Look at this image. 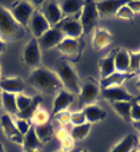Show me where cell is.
I'll return each mask as SVG.
<instances>
[{
  "instance_id": "obj_7",
  "label": "cell",
  "mask_w": 140,
  "mask_h": 152,
  "mask_svg": "<svg viewBox=\"0 0 140 152\" xmlns=\"http://www.w3.org/2000/svg\"><path fill=\"white\" fill-rule=\"evenodd\" d=\"M23 64L25 65L27 68H38L41 66V59H42V55H41V50L39 47L38 40L35 38H31L30 41L27 42L24 47L23 50Z\"/></svg>"
},
{
  "instance_id": "obj_25",
  "label": "cell",
  "mask_w": 140,
  "mask_h": 152,
  "mask_svg": "<svg viewBox=\"0 0 140 152\" xmlns=\"http://www.w3.org/2000/svg\"><path fill=\"white\" fill-rule=\"evenodd\" d=\"M41 145L40 141L38 140V136L34 131V126L32 125L31 128L29 129V132L23 136V149L25 151H35L39 150V148Z\"/></svg>"
},
{
  "instance_id": "obj_20",
  "label": "cell",
  "mask_w": 140,
  "mask_h": 152,
  "mask_svg": "<svg viewBox=\"0 0 140 152\" xmlns=\"http://www.w3.org/2000/svg\"><path fill=\"white\" fill-rule=\"evenodd\" d=\"M136 76L132 73H117L115 72L112 75L107 76L106 78H102L100 81V90L108 89V88H114V86H122L123 83L127 82L131 77Z\"/></svg>"
},
{
  "instance_id": "obj_32",
  "label": "cell",
  "mask_w": 140,
  "mask_h": 152,
  "mask_svg": "<svg viewBox=\"0 0 140 152\" xmlns=\"http://www.w3.org/2000/svg\"><path fill=\"white\" fill-rule=\"evenodd\" d=\"M129 73H132L134 75H140V51L130 52Z\"/></svg>"
},
{
  "instance_id": "obj_19",
  "label": "cell",
  "mask_w": 140,
  "mask_h": 152,
  "mask_svg": "<svg viewBox=\"0 0 140 152\" xmlns=\"http://www.w3.org/2000/svg\"><path fill=\"white\" fill-rule=\"evenodd\" d=\"M63 16L66 18H80V14L82 10L84 1H75V0H65L58 2Z\"/></svg>"
},
{
  "instance_id": "obj_12",
  "label": "cell",
  "mask_w": 140,
  "mask_h": 152,
  "mask_svg": "<svg viewBox=\"0 0 140 152\" xmlns=\"http://www.w3.org/2000/svg\"><path fill=\"white\" fill-rule=\"evenodd\" d=\"M41 13L45 16V18L48 20L51 27L59 24L64 19L59 4L56 1H43L42 6H41Z\"/></svg>"
},
{
  "instance_id": "obj_42",
  "label": "cell",
  "mask_w": 140,
  "mask_h": 152,
  "mask_svg": "<svg viewBox=\"0 0 140 152\" xmlns=\"http://www.w3.org/2000/svg\"><path fill=\"white\" fill-rule=\"evenodd\" d=\"M6 50V42H4L1 39H0V55Z\"/></svg>"
},
{
  "instance_id": "obj_38",
  "label": "cell",
  "mask_w": 140,
  "mask_h": 152,
  "mask_svg": "<svg viewBox=\"0 0 140 152\" xmlns=\"http://www.w3.org/2000/svg\"><path fill=\"white\" fill-rule=\"evenodd\" d=\"M84 123H87V121H85V117L83 115L82 110L71 113V124L73 126H79V125H82Z\"/></svg>"
},
{
  "instance_id": "obj_15",
  "label": "cell",
  "mask_w": 140,
  "mask_h": 152,
  "mask_svg": "<svg viewBox=\"0 0 140 152\" xmlns=\"http://www.w3.org/2000/svg\"><path fill=\"white\" fill-rule=\"evenodd\" d=\"M127 1H120V0H105V1H97L96 7L97 12L100 18H111L115 17V14L117 9L125 5Z\"/></svg>"
},
{
  "instance_id": "obj_5",
  "label": "cell",
  "mask_w": 140,
  "mask_h": 152,
  "mask_svg": "<svg viewBox=\"0 0 140 152\" xmlns=\"http://www.w3.org/2000/svg\"><path fill=\"white\" fill-rule=\"evenodd\" d=\"M57 49L71 63H77L84 49V42L82 39L64 38L63 41L57 45Z\"/></svg>"
},
{
  "instance_id": "obj_47",
  "label": "cell",
  "mask_w": 140,
  "mask_h": 152,
  "mask_svg": "<svg viewBox=\"0 0 140 152\" xmlns=\"http://www.w3.org/2000/svg\"><path fill=\"white\" fill-rule=\"evenodd\" d=\"M0 107H2V104H1V93H0Z\"/></svg>"
},
{
  "instance_id": "obj_17",
  "label": "cell",
  "mask_w": 140,
  "mask_h": 152,
  "mask_svg": "<svg viewBox=\"0 0 140 152\" xmlns=\"http://www.w3.org/2000/svg\"><path fill=\"white\" fill-rule=\"evenodd\" d=\"M113 42V35L112 33L102 27H96L94 30V37L91 41V45L96 51L104 50Z\"/></svg>"
},
{
  "instance_id": "obj_18",
  "label": "cell",
  "mask_w": 140,
  "mask_h": 152,
  "mask_svg": "<svg viewBox=\"0 0 140 152\" xmlns=\"http://www.w3.org/2000/svg\"><path fill=\"white\" fill-rule=\"evenodd\" d=\"M0 89L2 92L12 93V94H19L23 93L25 90V82L17 76L15 77H8L0 80Z\"/></svg>"
},
{
  "instance_id": "obj_4",
  "label": "cell",
  "mask_w": 140,
  "mask_h": 152,
  "mask_svg": "<svg viewBox=\"0 0 140 152\" xmlns=\"http://www.w3.org/2000/svg\"><path fill=\"white\" fill-rule=\"evenodd\" d=\"M77 95V104L81 109L87 106L97 104V101L100 96V84L96 78L89 76L83 81V83H81L80 93Z\"/></svg>"
},
{
  "instance_id": "obj_26",
  "label": "cell",
  "mask_w": 140,
  "mask_h": 152,
  "mask_svg": "<svg viewBox=\"0 0 140 152\" xmlns=\"http://www.w3.org/2000/svg\"><path fill=\"white\" fill-rule=\"evenodd\" d=\"M34 131L38 136V140L40 141L41 144H46L47 142H49L52 137V135L55 133L54 126L50 121L43 124V125H39V126H34Z\"/></svg>"
},
{
  "instance_id": "obj_10",
  "label": "cell",
  "mask_w": 140,
  "mask_h": 152,
  "mask_svg": "<svg viewBox=\"0 0 140 152\" xmlns=\"http://www.w3.org/2000/svg\"><path fill=\"white\" fill-rule=\"evenodd\" d=\"M27 27L30 28L31 33L33 34V38L38 40L40 37H42L46 32L50 28L51 26L49 25L48 20L45 18V16L40 10H34V13L32 14L31 18L29 20Z\"/></svg>"
},
{
  "instance_id": "obj_9",
  "label": "cell",
  "mask_w": 140,
  "mask_h": 152,
  "mask_svg": "<svg viewBox=\"0 0 140 152\" xmlns=\"http://www.w3.org/2000/svg\"><path fill=\"white\" fill-rule=\"evenodd\" d=\"M54 27H57L64 34L65 38L70 39H81L83 34L82 25L79 18H64L59 24Z\"/></svg>"
},
{
  "instance_id": "obj_39",
  "label": "cell",
  "mask_w": 140,
  "mask_h": 152,
  "mask_svg": "<svg viewBox=\"0 0 140 152\" xmlns=\"http://www.w3.org/2000/svg\"><path fill=\"white\" fill-rule=\"evenodd\" d=\"M54 118H55L62 126H66V125L71 124V113L70 111H66V110H65V111H62V113H59V114L55 115Z\"/></svg>"
},
{
  "instance_id": "obj_37",
  "label": "cell",
  "mask_w": 140,
  "mask_h": 152,
  "mask_svg": "<svg viewBox=\"0 0 140 152\" xmlns=\"http://www.w3.org/2000/svg\"><path fill=\"white\" fill-rule=\"evenodd\" d=\"M74 146H75V141L71 137V135L60 141V150L64 152L74 151Z\"/></svg>"
},
{
  "instance_id": "obj_21",
  "label": "cell",
  "mask_w": 140,
  "mask_h": 152,
  "mask_svg": "<svg viewBox=\"0 0 140 152\" xmlns=\"http://www.w3.org/2000/svg\"><path fill=\"white\" fill-rule=\"evenodd\" d=\"M82 113L85 117V121L91 125L107 118V111L97 104H91V106L84 107L82 109Z\"/></svg>"
},
{
  "instance_id": "obj_6",
  "label": "cell",
  "mask_w": 140,
  "mask_h": 152,
  "mask_svg": "<svg viewBox=\"0 0 140 152\" xmlns=\"http://www.w3.org/2000/svg\"><path fill=\"white\" fill-rule=\"evenodd\" d=\"M98 19H99V15L97 12L95 1H91V0L84 1L82 10L80 14V18H79L81 25H82L83 34L88 35L92 30H95V26Z\"/></svg>"
},
{
  "instance_id": "obj_49",
  "label": "cell",
  "mask_w": 140,
  "mask_h": 152,
  "mask_svg": "<svg viewBox=\"0 0 140 152\" xmlns=\"http://www.w3.org/2000/svg\"><path fill=\"white\" fill-rule=\"evenodd\" d=\"M132 152H140V151H139V150H137V149H134V150Z\"/></svg>"
},
{
  "instance_id": "obj_43",
  "label": "cell",
  "mask_w": 140,
  "mask_h": 152,
  "mask_svg": "<svg viewBox=\"0 0 140 152\" xmlns=\"http://www.w3.org/2000/svg\"><path fill=\"white\" fill-rule=\"evenodd\" d=\"M132 125H133V127L137 129V131H139L140 132V121H133V123H132Z\"/></svg>"
},
{
  "instance_id": "obj_16",
  "label": "cell",
  "mask_w": 140,
  "mask_h": 152,
  "mask_svg": "<svg viewBox=\"0 0 140 152\" xmlns=\"http://www.w3.org/2000/svg\"><path fill=\"white\" fill-rule=\"evenodd\" d=\"M74 99H75V96L72 93L65 91L64 89L60 90L56 94V98H55L54 103H52V110H51L50 118H52L55 115L59 114L62 111H65L74 102Z\"/></svg>"
},
{
  "instance_id": "obj_51",
  "label": "cell",
  "mask_w": 140,
  "mask_h": 152,
  "mask_svg": "<svg viewBox=\"0 0 140 152\" xmlns=\"http://www.w3.org/2000/svg\"><path fill=\"white\" fill-rule=\"evenodd\" d=\"M0 74H1V67H0Z\"/></svg>"
},
{
  "instance_id": "obj_30",
  "label": "cell",
  "mask_w": 140,
  "mask_h": 152,
  "mask_svg": "<svg viewBox=\"0 0 140 152\" xmlns=\"http://www.w3.org/2000/svg\"><path fill=\"white\" fill-rule=\"evenodd\" d=\"M90 129H91V124L89 123H84L82 125H79V126H74L71 131V137L74 140V141H82L84 140L90 133Z\"/></svg>"
},
{
  "instance_id": "obj_45",
  "label": "cell",
  "mask_w": 140,
  "mask_h": 152,
  "mask_svg": "<svg viewBox=\"0 0 140 152\" xmlns=\"http://www.w3.org/2000/svg\"><path fill=\"white\" fill-rule=\"evenodd\" d=\"M0 152H6V150H5V146L2 145L1 143H0Z\"/></svg>"
},
{
  "instance_id": "obj_24",
  "label": "cell",
  "mask_w": 140,
  "mask_h": 152,
  "mask_svg": "<svg viewBox=\"0 0 140 152\" xmlns=\"http://www.w3.org/2000/svg\"><path fill=\"white\" fill-rule=\"evenodd\" d=\"M137 143L138 141L133 134H127L112 148L111 152H132L134 149H137Z\"/></svg>"
},
{
  "instance_id": "obj_8",
  "label": "cell",
  "mask_w": 140,
  "mask_h": 152,
  "mask_svg": "<svg viewBox=\"0 0 140 152\" xmlns=\"http://www.w3.org/2000/svg\"><path fill=\"white\" fill-rule=\"evenodd\" d=\"M34 10L35 8L32 6L30 1H18L12 8L10 13L19 25L25 27L29 24V20L31 18L32 14L34 13Z\"/></svg>"
},
{
  "instance_id": "obj_34",
  "label": "cell",
  "mask_w": 140,
  "mask_h": 152,
  "mask_svg": "<svg viewBox=\"0 0 140 152\" xmlns=\"http://www.w3.org/2000/svg\"><path fill=\"white\" fill-rule=\"evenodd\" d=\"M134 16H136V14L127 6V2H125V5H123L122 7H120L119 9H117V12L115 14V17L119 19H125V20H131V19L134 18Z\"/></svg>"
},
{
  "instance_id": "obj_11",
  "label": "cell",
  "mask_w": 140,
  "mask_h": 152,
  "mask_svg": "<svg viewBox=\"0 0 140 152\" xmlns=\"http://www.w3.org/2000/svg\"><path fill=\"white\" fill-rule=\"evenodd\" d=\"M64 34L57 27H50L42 37L38 39L40 50H50L52 48H57V45L64 40Z\"/></svg>"
},
{
  "instance_id": "obj_23",
  "label": "cell",
  "mask_w": 140,
  "mask_h": 152,
  "mask_svg": "<svg viewBox=\"0 0 140 152\" xmlns=\"http://www.w3.org/2000/svg\"><path fill=\"white\" fill-rule=\"evenodd\" d=\"M116 49L108 52L104 58H102L98 63V68H99V75L102 78H106L107 76L112 75L115 73V66H114V58Z\"/></svg>"
},
{
  "instance_id": "obj_14",
  "label": "cell",
  "mask_w": 140,
  "mask_h": 152,
  "mask_svg": "<svg viewBox=\"0 0 140 152\" xmlns=\"http://www.w3.org/2000/svg\"><path fill=\"white\" fill-rule=\"evenodd\" d=\"M100 96L102 99L107 100L109 103L121 101L130 102L133 99V95L130 94L127 90L123 86H114V88L100 90Z\"/></svg>"
},
{
  "instance_id": "obj_22",
  "label": "cell",
  "mask_w": 140,
  "mask_h": 152,
  "mask_svg": "<svg viewBox=\"0 0 140 152\" xmlns=\"http://www.w3.org/2000/svg\"><path fill=\"white\" fill-rule=\"evenodd\" d=\"M115 72L117 73H129L130 66V51L125 48H116L114 58Z\"/></svg>"
},
{
  "instance_id": "obj_3",
  "label": "cell",
  "mask_w": 140,
  "mask_h": 152,
  "mask_svg": "<svg viewBox=\"0 0 140 152\" xmlns=\"http://www.w3.org/2000/svg\"><path fill=\"white\" fill-rule=\"evenodd\" d=\"M25 35V30L15 20L10 10L0 6V39L4 42L18 41Z\"/></svg>"
},
{
  "instance_id": "obj_29",
  "label": "cell",
  "mask_w": 140,
  "mask_h": 152,
  "mask_svg": "<svg viewBox=\"0 0 140 152\" xmlns=\"http://www.w3.org/2000/svg\"><path fill=\"white\" fill-rule=\"evenodd\" d=\"M42 102V98L41 96H33V101L32 103L29 106V107L24 109L23 111H19L17 116H18V118H22V119H25V121H30L32 119V117H33V115L35 114V111L39 109V106H40V103Z\"/></svg>"
},
{
  "instance_id": "obj_40",
  "label": "cell",
  "mask_w": 140,
  "mask_h": 152,
  "mask_svg": "<svg viewBox=\"0 0 140 152\" xmlns=\"http://www.w3.org/2000/svg\"><path fill=\"white\" fill-rule=\"evenodd\" d=\"M127 6L134 14L140 13V0H130V1H127Z\"/></svg>"
},
{
  "instance_id": "obj_35",
  "label": "cell",
  "mask_w": 140,
  "mask_h": 152,
  "mask_svg": "<svg viewBox=\"0 0 140 152\" xmlns=\"http://www.w3.org/2000/svg\"><path fill=\"white\" fill-rule=\"evenodd\" d=\"M32 101H33V98H30V96L23 94V93L16 94V106H17L18 113L26 109L32 103Z\"/></svg>"
},
{
  "instance_id": "obj_2",
  "label": "cell",
  "mask_w": 140,
  "mask_h": 152,
  "mask_svg": "<svg viewBox=\"0 0 140 152\" xmlns=\"http://www.w3.org/2000/svg\"><path fill=\"white\" fill-rule=\"evenodd\" d=\"M55 73L63 85V89L73 95L79 94L81 89V81L74 68L73 63H71L65 57L59 58L55 63Z\"/></svg>"
},
{
  "instance_id": "obj_33",
  "label": "cell",
  "mask_w": 140,
  "mask_h": 152,
  "mask_svg": "<svg viewBox=\"0 0 140 152\" xmlns=\"http://www.w3.org/2000/svg\"><path fill=\"white\" fill-rule=\"evenodd\" d=\"M140 96H133L131 100V110H130V117H131V123L140 121Z\"/></svg>"
},
{
  "instance_id": "obj_52",
  "label": "cell",
  "mask_w": 140,
  "mask_h": 152,
  "mask_svg": "<svg viewBox=\"0 0 140 152\" xmlns=\"http://www.w3.org/2000/svg\"><path fill=\"white\" fill-rule=\"evenodd\" d=\"M139 143H140V139H139Z\"/></svg>"
},
{
  "instance_id": "obj_50",
  "label": "cell",
  "mask_w": 140,
  "mask_h": 152,
  "mask_svg": "<svg viewBox=\"0 0 140 152\" xmlns=\"http://www.w3.org/2000/svg\"><path fill=\"white\" fill-rule=\"evenodd\" d=\"M57 152H64V151H62V150H60V151H57ZM71 152H75V151H71Z\"/></svg>"
},
{
  "instance_id": "obj_48",
  "label": "cell",
  "mask_w": 140,
  "mask_h": 152,
  "mask_svg": "<svg viewBox=\"0 0 140 152\" xmlns=\"http://www.w3.org/2000/svg\"><path fill=\"white\" fill-rule=\"evenodd\" d=\"M25 152H40L39 150H35V151H25Z\"/></svg>"
},
{
  "instance_id": "obj_1",
  "label": "cell",
  "mask_w": 140,
  "mask_h": 152,
  "mask_svg": "<svg viewBox=\"0 0 140 152\" xmlns=\"http://www.w3.org/2000/svg\"><path fill=\"white\" fill-rule=\"evenodd\" d=\"M29 83L41 94L52 95L63 90V85L56 73L43 66L32 70L29 75Z\"/></svg>"
},
{
  "instance_id": "obj_28",
  "label": "cell",
  "mask_w": 140,
  "mask_h": 152,
  "mask_svg": "<svg viewBox=\"0 0 140 152\" xmlns=\"http://www.w3.org/2000/svg\"><path fill=\"white\" fill-rule=\"evenodd\" d=\"M1 104L6 109V111L9 114L17 115V106H16V95L7 92H1Z\"/></svg>"
},
{
  "instance_id": "obj_46",
  "label": "cell",
  "mask_w": 140,
  "mask_h": 152,
  "mask_svg": "<svg viewBox=\"0 0 140 152\" xmlns=\"http://www.w3.org/2000/svg\"><path fill=\"white\" fill-rule=\"evenodd\" d=\"M79 152H89V151H88V150H85V149H82L81 151H79Z\"/></svg>"
},
{
  "instance_id": "obj_13",
  "label": "cell",
  "mask_w": 140,
  "mask_h": 152,
  "mask_svg": "<svg viewBox=\"0 0 140 152\" xmlns=\"http://www.w3.org/2000/svg\"><path fill=\"white\" fill-rule=\"evenodd\" d=\"M0 125H1V128H2L5 135L12 142L19 144V145H23V135L18 133L17 128L15 126V121H13L10 115H2L0 118Z\"/></svg>"
},
{
  "instance_id": "obj_41",
  "label": "cell",
  "mask_w": 140,
  "mask_h": 152,
  "mask_svg": "<svg viewBox=\"0 0 140 152\" xmlns=\"http://www.w3.org/2000/svg\"><path fill=\"white\" fill-rule=\"evenodd\" d=\"M70 135V133L67 132V129L66 128H59V129H57L56 131V137H57L58 141H62L63 139H65V137H67Z\"/></svg>"
},
{
  "instance_id": "obj_27",
  "label": "cell",
  "mask_w": 140,
  "mask_h": 152,
  "mask_svg": "<svg viewBox=\"0 0 140 152\" xmlns=\"http://www.w3.org/2000/svg\"><path fill=\"white\" fill-rule=\"evenodd\" d=\"M111 106L116 114L121 117L125 123H131L130 110H131V101H121V102H112Z\"/></svg>"
},
{
  "instance_id": "obj_44",
  "label": "cell",
  "mask_w": 140,
  "mask_h": 152,
  "mask_svg": "<svg viewBox=\"0 0 140 152\" xmlns=\"http://www.w3.org/2000/svg\"><path fill=\"white\" fill-rule=\"evenodd\" d=\"M136 86H137V90H138V91L140 92V78L138 80V81H137V84H136Z\"/></svg>"
},
{
  "instance_id": "obj_36",
  "label": "cell",
  "mask_w": 140,
  "mask_h": 152,
  "mask_svg": "<svg viewBox=\"0 0 140 152\" xmlns=\"http://www.w3.org/2000/svg\"><path fill=\"white\" fill-rule=\"evenodd\" d=\"M15 126H16V128H17L18 133L22 134V135L24 136V135L29 132V129L31 128L32 125L30 124V121H29L22 119V118H17V119L15 121Z\"/></svg>"
},
{
  "instance_id": "obj_31",
  "label": "cell",
  "mask_w": 140,
  "mask_h": 152,
  "mask_svg": "<svg viewBox=\"0 0 140 152\" xmlns=\"http://www.w3.org/2000/svg\"><path fill=\"white\" fill-rule=\"evenodd\" d=\"M49 121H50V115L48 114L45 109H41V108H39L38 110L35 111V114L33 115V117H32L33 126L43 125V124L49 123Z\"/></svg>"
}]
</instances>
